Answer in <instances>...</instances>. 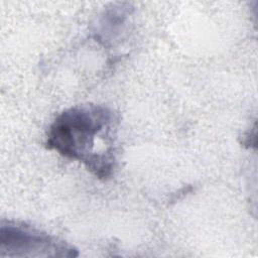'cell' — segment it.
I'll list each match as a JSON object with an SVG mask.
<instances>
[{
  "mask_svg": "<svg viewBox=\"0 0 258 258\" xmlns=\"http://www.w3.org/2000/svg\"><path fill=\"white\" fill-rule=\"evenodd\" d=\"M116 114L101 105H79L62 111L50 124L45 145L61 156L82 162L106 179L116 163L113 134Z\"/></svg>",
  "mask_w": 258,
  "mask_h": 258,
  "instance_id": "6da1fadb",
  "label": "cell"
},
{
  "mask_svg": "<svg viewBox=\"0 0 258 258\" xmlns=\"http://www.w3.org/2000/svg\"><path fill=\"white\" fill-rule=\"evenodd\" d=\"M1 257H74L78 252L31 226L17 222H2L0 226Z\"/></svg>",
  "mask_w": 258,
  "mask_h": 258,
  "instance_id": "7a4b0ae2",
  "label": "cell"
}]
</instances>
